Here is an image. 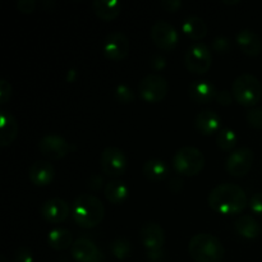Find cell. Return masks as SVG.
<instances>
[{"label":"cell","mask_w":262,"mask_h":262,"mask_svg":"<svg viewBox=\"0 0 262 262\" xmlns=\"http://www.w3.org/2000/svg\"><path fill=\"white\" fill-rule=\"evenodd\" d=\"M233 99H234V96H233V94H230V91H228V90H222V91L217 92L216 99L215 100H216L220 105L229 106V105H232Z\"/></svg>","instance_id":"obj_37"},{"label":"cell","mask_w":262,"mask_h":262,"mask_svg":"<svg viewBox=\"0 0 262 262\" xmlns=\"http://www.w3.org/2000/svg\"><path fill=\"white\" fill-rule=\"evenodd\" d=\"M205 163V155L194 146L181 147L173 156L174 170L181 176H197L204 169Z\"/></svg>","instance_id":"obj_5"},{"label":"cell","mask_w":262,"mask_h":262,"mask_svg":"<svg viewBox=\"0 0 262 262\" xmlns=\"http://www.w3.org/2000/svg\"><path fill=\"white\" fill-rule=\"evenodd\" d=\"M237 135L230 128H223L216 133V145L223 151H232L237 145Z\"/></svg>","instance_id":"obj_28"},{"label":"cell","mask_w":262,"mask_h":262,"mask_svg":"<svg viewBox=\"0 0 262 262\" xmlns=\"http://www.w3.org/2000/svg\"><path fill=\"white\" fill-rule=\"evenodd\" d=\"M234 229L238 234L246 239H255L260 237L262 228L260 223L251 215H241L234 223Z\"/></svg>","instance_id":"obj_21"},{"label":"cell","mask_w":262,"mask_h":262,"mask_svg":"<svg viewBox=\"0 0 262 262\" xmlns=\"http://www.w3.org/2000/svg\"><path fill=\"white\" fill-rule=\"evenodd\" d=\"M102 50H104V55L110 60H123L129 54V40L125 33L115 31L105 37Z\"/></svg>","instance_id":"obj_11"},{"label":"cell","mask_w":262,"mask_h":262,"mask_svg":"<svg viewBox=\"0 0 262 262\" xmlns=\"http://www.w3.org/2000/svg\"><path fill=\"white\" fill-rule=\"evenodd\" d=\"M17 9L20 13L30 14V13H32L36 9V2L35 0H18Z\"/></svg>","instance_id":"obj_36"},{"label":"cell","mask_w":262,"mask_h":262,"mask_svg":"<svg viewBox=\"0 0 262 262\" xmlns=\"http://www.w3.org/2000/svg\"><path fill=\"white\" fill-rule=\"evenodd\" d=\"M14 260L15 262H33L32 251L28 247H26V246H20L15 251Z\"/></svg>","instance_id":"obj_32"},{"label":"cell","mask_w":262,"mask_h":262,"mask_svg":"<svg viewBox=\"0 0 262 262\" xmlns=\"http://www.w3.org/2000/svg\"><path fill=\"white\" fill-rule=\"evenodd\" d=\"M38 148L46 158L51 160H59L67 154L76 151V146L68 143L66 138L56 133H49L43 136L38 142Z\"/></svg>","instance_id":"obj_10"},{"label":"cell","mask_w":262,"mask_h":262,"mask_svg":"<svg viewBox=\"0 0 262 262\" xmlns=\"http://www.w3.org/2000/svg\"><path fill=\"white\" fill-rule=\"evenodd\" d=\"M115 99L120 102V104H132L135 101L136 96H135V92L132 91L129 86L127 84H118L117 89H115Z\"/></svg>","instance_id":"obj_29"},{"label":"cell","mask_w":262,"mask_h":262,"mask_svg":"<svg viewBox=\"0 0 262 262\" xmlns=\"http://www.w3.org/2000/svg\"><path fill=\"white\" fill-rule=\"evenodd\" d=\"M161 7L168 12H177L182 7V2L181 0H163Z\"/></svg>","instance_id":"obj_38"},{"label":"cell","mask_w":262,"mask_h":262,"mask_svg":"<svg viewBox=\"0 0 262 262\" xmlns=\"http://www.w3.org/2000/svg\"><path fill=\"white\" fill-rule=\"evenodd\" d=\"M237 43L248 56H257L262 51V38L250 28L241 30L237 33Z\"/></svg>","instance_id":"obj_18"},{"label":"cell","mask_w":262,"mask_h":262,"mask_svg":"<svg viewBox=\"0 0 262 262\" xmlns=\"http://www.w3.org/2000/svg\"><path fill=\"white\" fill-rule=\"evenodd\" d=\"M184 64L191 73L204 74L212 64V53L204 42H194L187 49Z\"/></svg>","instance_id":"obj_7"},{"label":"cell","mask_w":262,"mask_h":262,"mask_svg":"<svg viewBox=\"0 0 262 262\" xmlns=\"http://www.w3.org/2000/svg\"><path fill=\"white\" fill-rule=\"evenodd\" d=\"M104 183L105 179L101 174H92V176H90V178L87 179V187H89L90 189H92V191H100V189H102Z\"/></svg>","instance_id":"obj_34"},{"label":"cell","mask_w":262,"mask_h":262,"mask_svg":"<svg viewBox=\"0 0 262 262\" xmlns=\"http://www.w3.org/2000/svg\"><path fill=\"white\" fill-rule=\"evenodd\" d=\"M71 252L77 262H104V253L89 238H78L71 247Z\"/></svg>","instance_id":"obj_14"},{"label":"cell","mask_w":262,"mask_h":262,"mask_svg":"<svg viewBox=\"0 0 262 262\" xmlns=\"http://www.w3.org/2000/svg\"><path fill=\"white\" fill-rule=\"evenodd\" d=\"M48 243L53 250L64 251L74 243L73 235L66 228H55L48 235Z\"/></svg>","instance_id":"obj_26"},{"label":"cell","mask_w":262,"mask_h":262,"mask_svg":"<svg viewBox=\"0 0 262 262\" xmlns=\"http://www.w3.org/2000/svg\"><path fill=\"white\" fill-rule=\"evenodd\" d=\"M255 161V154L250 147H239L232 151L225 160V170L234 177H243L250 173Z\"/></svg>","instance_id":"obj_8"},{"label":"cell","mask_w":262,"mask_h":262,"mask_svg":"<svg viewBox=\"0 0 262 262\" xmlns=\"http://www.w3.org/2000/svg\"><path fill=\"white\" fill-rule=\"evenodd\" d=\"M207 202L215 212L222 215H238L248 205L246 192L234 183H222L212 188Z\"/></svg>","instance_id":"obj_1"},{"label":"cell","mask_w":262,"mask_h":262,"mask_svg":"<svg viewBox=\"0 0 262 262\" xmlns=\"http://www.w3.org/2000/svg\"><path fill=\"white\" fill-rule=\"evenodd\" d=\"M220 124L222 119L214 110H201L194 118V127L205 136H211L219 132Z\"/></svg>","instance_id":"obj_19"},{"label":"cell","mask_w":262,"mask_h":262,"mask_svg":"<svg viewBox=\"0 0 262 262\" xmlns=\"http://www.w3.org/2000/svg\"><path fill=\"white\" fill-rule=\"evenodd\" d=\"M165 66H166L165 58H164L163 55H160V54H155V55L152 56V59H151V67H152L155 71H161Z\"/></svg>","instance_id":"obj_39"},{"label":"cell","mask_w":262,"mask_h":262,"mask_svg":"<svg viewBox=\"0 0 262 262\" xmlns=\"http://www.w3.org/2000/svg\"><path fill=\"white\" fill-rule=\"evenodd\" d=\"M232 92L238 104L255 107L262 99V84L260 79L253 74L242 73L233 82Z\"/></svg>","instance_id":"obj_4"},{"label":"cell","mask_w":262,"mask_h":262,"mask_svg":"<svg viewBox=\"0 0 262 262\" xmlns=\"http://www.w3.org/2000/svg\"><path fill=\"white\" fill-rule=\"evenodd\" d=\"M55 176V169L53 164L46 160H37L30 166L28 170V178L31 183L37 187H45L53 182Z\"/></svg>","instance_id":"obj_16"},{"label":"cell","mask_w":262,"mask_h":262,"mask_svg":"<svg viewBox=\"0 0 262 262\" xmlns=\"http://www.w3.org/2000/svg\"><path fill=\"white\" fill-rule=\"evenodd\" d=\"M43 5H45V9H49L48 7H50V9H51V8L55 5V2H50V0L48 2V0H46V2H43Z\"/></svg>","instance_id":"obj_42"},{"label":"cell","mask_w":262,"mask_h":262,"mask_svg":"<svg viewBox=\"0 0 262 262\" xmlns=\"http://www.w3.org/2000/svg\"><path fill=\"white\" fill-rule=\"evenodd\" d=\"M92 9L100 19L110 22L120 14L122 3L118 0H95L92 3Z\"/></svg>","instance_id":"obj_22"},{"label":"cell","mask_w":262,"mask_h":262,"mask_svg":"<svg viewBox=\"0 0 262 262\" xmlns=\"http://www.w3.org/2000/svg\"><path fill=\"white\" fill-rule=\"evenodd\" d=\"M246 120L251 127L262 129V107H250L246 113Z\"/></svg>","instance_id":"obj_30"},{"label":"cell","mask_w":262,"mask_h":262,"mask_svg":"<svg viewBox=\"0 0 262 262\" xmlns=\"http://www.w3.org/2000/svg\"><path fill=\"white\" fill-rule=\"evenodd\" d=\"M110 251L118 260H127L132 255V245L125 237H118L110 243Z\"/></svg>","instance_id":"obj_27"},{"label":"cell","mask_w":262,"mask_h":262,"mask_svg":"<svg viewBox=\"0 0 262 262\" xmlns=\"http://www.w3.org/2000/svg\"><path fill=\"white\" fill-rule=\"evenodd\" d=\"M212 48H214L215 51L220 54L229 53L230 49H232V43H230L229 38L225 37V36H217L212 41Z\"/></svg>","instance_id":"obj_31"},{"label":"cell","mask_w":262,"mask_h":262,"mask_svg":"<svg viewBox=\"0 0 262 262\" xmlns=\"http://www.w3.org/2000/svg\"><path fill=\"white\" fill-rule=\"evenodd\" d=\"M151 38L159 49L171 50L178 43L179 35L171 23L166 20H158L151 28Z\"/></svg>","instance_id":"obj_12"},{"label":"cell","mask_w":262,"mask_h":262,"mask_svg":"<svg viewBox=\"0 0 262 262\" xmlns=\"http://www.w3.org/2000/svg\"><path fill=\"white\" fill-rule=\"evenodd\" d=\"M140 235L146 252L163 250V246L165 243V232L159 223L148 222L143 224L140 230Z\"/></svg>","instance_id":"obj_15"},{"label":"cell","mask_w":262,"mask_h":262,"mask_svg":"<svg viewBox=\"0 0 262 262\" xmlns=\"http://www.w3.org/2000/svg\"><path fill=\"white\" fill-rule=\"evenodd\" d=\"M0 146L2 147H7V146L12 145L14 140L17 138L18 132H19V124H18L17 119L12 113L7 112V110H2L0 112Z\"/></svg>","instance_id":"obj_17"},{"label":"cell","mask_w":262,"mask_h":262,"mask_svg":"<svg viewBox=\"0 0 262 262\" xmlns=\"http://www.w3.org/2000/svg\"><path fill=\"white\" fill-rule=\"evenodd\" d=\"M168 187L173 193H179L182 191V188H183V181L179 177H174L173 179H170Z\"/></svg>","instance_id":"obj_40"},{"label":"cell","mask_w":262,"mask_h":262,"mask_svg":"<svg viewBox=\"0 0 262 262\" xmlns=\"http://www.w3.org/2000/svg\"><path fill=\"white\" fill-rule=\"evenodd\" d=\"M0 262H9V261H8V258L5 257V256H0Z\"/></svg>","instance_id":"obj_44"},{"label":"cell","mask_w":262,"mask_h":262,"mask_svg":"<svg viewBox=\"0 0 262 262\" xmlns=\"http://www.w3.org/2000/svg\"><path fill=\"white\" fill-rule=\"evenodd\" d=\"M189 256L196 262H220L225 255L222 241L210 233H199L188 243Z\"/></svg>","instance_id":"obj_3"},{"label":"cell","mask_w":262,"mask_h":262,"mask_svg":"<svg viewBox=\"0 0 262 262\" xmlns=\"http://www.w3.org/2000/svg\"><path fill=\"white\" fill-rule=\"evenodd\" d=\"M146 256H147L148 261L150 262H163L164 257H165L163 250L154 251V252H146Z\"/></svg>","instance_id":"obj_41"},{"label":"cell","mask_w":262,"mask_h":262,"mask_svg":"<svg viewBox=\"0 0 262 262\" xmlns=\"http://www.w3.org/2000/svg\"><path fill=\"white\" fill-rule=\"evenodd\" d=\"M239 3V0H224V4H238Z\"/></svg>","instance_id":"obj_43"},{"label":"cell","mask_w":262,"mask_h":262,"mask_svg":"<svg viewBox=\"0 0 262 262\" xmlns=\"http://www.w3.org/2000/svg\"><path fill=\"white\" fill-rule=\"evenodd\" d=\"M40 214L46 222L51 224H59L67 220V217L71 214V206L66 200L60 197H53L49 199L41 205Z\"/></svg>","instance_id":"obj_13"},{"label":"cell","mask_w":262,"mask_h":262,"mask_svg":"<svg viewBox=\"0 0 262 262\" xmlns=\"http://www.w3.org/2000/svg\"><path fill=\"white\" fill-rule=\"evenodd\" d=\"M189 97L192 101L197 102V104H209L212 100L216 99V87L211 83L210 81H194L191 83L188 89Z\"/></svg>","instance_id":"obj_20"},{"label":"cell","mask_w":262,"mask_h":262,"mask_svg":"<svg viewBox=\"0 0 262 262\" xmlns=\"http://www.w3.org/2000/svg\"><path fill=\"white\" fill-rule=\"evenodd\" d=\"M104 194L109 202L114 205H120L129 196V188L124 182L115 179V181H110L109 183L105 184Z\"/></svg>","instance_id":"obj_23"},{"label":"cell","mask_w":262,"mask_h":262,"mask_svg":"<svg viewBox=\"0 0 262 262\" xmlns=\"http://www.w3.org/2000/svg\"><path fill=\"white\" fill-rule=\"evenodd\" d=\"M100 165L106 176L120 177L127 170V156L120 148L109 146L102 151L101 156H100Z\"/></svg>","instance_id":"obj_9"},{"label":"cell","mask_w":262,"mask_h":262,"mask_svg":"<svg viewBox=\"0 0 262 262\" xmlns=\"http://www.w3.org/2000/svg\"><path fill=\"white\" fill-rule=\"evenodd\" d=\"M248 205H250V209L252 210V212L262 216V192H257V193L253 194Z\"/></svg>","instance_id":"obj_35"},{"label":"cell","mask_w":262,"mask_h":262,"mask_svg":"<svg viewBox=\"0 0 262 262\" xmlns=\"http://www.w3.org/2000/svg\"><path fill=\"white\" fill-rule=\"evenodd\" d=\"M72 216L79 227L91 229L104 220L105 206L94 194H79L72 205Z\"/></svg>","instance_id":"obj_2"},{"label":"cell","mask_w":262,"mask_h":262,"mask_svg":"<svg viewBox=\"0 0 262 262\" xmlns=\"http://www.w3.org/2000/svg\"><path fill=\"white\" fill-rule=\"evenodd\" d=\"M143 176L152 182H160L169 174V166L160 159H150L142 166Z\"/></svg>","instance_id":"obj_25"},{"label":"cell","mask_w":262,"mask_h":262,"mask_svg":"<svg viewBox=\"0 0 262 262\" xmlns=\"http://www.w3.org/2000/svg\"><path fill=\"white\" fill-rule=\"evenodd\" d=\"M12 96V86L7 79H0V104L4 105L9 101Z\"/></svg>","instance_id":"obj_33"},{"label":"cell","mask_w":262,"mask_h":262,"mask_svg":"<svg viewBox=\"0 0 262 262\" xmlns=\"http://www.w3.org/2000/svg\"><path fill=\"white\" fill-rule=\"evenodd\" d=\"M182 28H183V32L189 38H192L194 41H199V42L207 33L206 23L199 15H189V17H187L184 19L183 25H182Z\"/></svg>","instance_id":"obj_24"},{"label":"cell","mask_w":262,"mask_h":262,"mask_svg":"<svg viewBox=\"0 0 262 262\" xmlns=\"http://www.w3.org/2000/svg\"><path fill=\"white\" fill-rule=\"evenodd\" d=\"M169 91V83L161 74L150 73L141 79L138 84V92L141 99L150 104H156L165 99Z\"/></svg>","instance_id":"obj_6"}]
</instances>
